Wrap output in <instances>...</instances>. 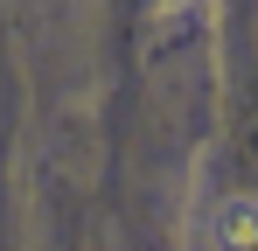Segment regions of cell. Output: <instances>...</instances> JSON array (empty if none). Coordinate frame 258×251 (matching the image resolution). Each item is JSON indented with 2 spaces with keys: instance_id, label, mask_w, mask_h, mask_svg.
<instances>
[{
  "instance_id": "1",
  "label": "cell",
  "mask_w": 258,
  "mask_h": 251,
  "mask_svg": "<svg viewBox=\"0 0 258 251\" xmlns=\"http://www.w3.org/2000/svg\"><path fill=\"white\" fill-rule=\"evenodd\" d=\"M216 237H223V251H258V203H223Z\"/></svg>"
}]
</instances>
